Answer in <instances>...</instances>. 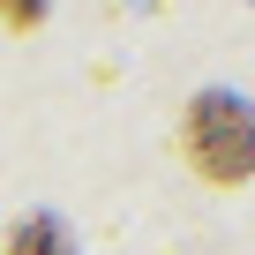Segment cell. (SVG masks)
<instances>
[{
	"instance_id": "6da1fadb",
	"label": "cell",
	"mask_w": 255,
	"mask_h": 255,
	"mask_svg": "<svg viewBox=\"0 0 255 255\" xmlns=\"http://www.w3.org/2000/svg\"><path fill=\"white\" fill-rule=\"evenodd\" d=\"M180 158L210 188H240L255 173V105L240 90H203L180 120Z\"/></svg>"
},
{
	"instance_id": "7a4b0ae2",
	"label": "cell",
	"mask_w": 255,
	"mask_h": 255,
	"mask_svg": "<svg viewBox=\"0 0 255 255\" xmlns=\"http://www.w3.org/2000/svg\"><path fill=\"white\" fill-rule=\"evenodd\" d=\"M0 255H75V233H68L53 210H30V218L8 233V248H0Z\"/></svg>"
},
{
	"instance_id": "3957f363",
	"label": "cell",
	"mask_w": 255,
	"mask_h": 255,
	"mask_svg": "<svg viewBox=\"0 0 255 255\" xmlns=\"http://www.w3.org/2000/svg\"><path fill=\"white\" fill-rule=\"evenodd\" d=\"M45 8H53V0H0V23H8V30H38Z\"/></svg>"
}]
</instances>
